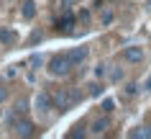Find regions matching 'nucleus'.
Segmentation results:
<instances>
[{"label":"nucleus","instance_id":"nucleus-17","mask_svg":"<svg viewBox=\"0 0 151 139\" xmlns=\"http://www.w3.org/2000/svg\"><path fill=\"white\" fill-rule=\"evenodd\" d=\"M80 21H85V23L90 21V13H87V10H82V13H80Z\"/></svg>","mask_w":151,"mask_h":139},{"label":"nucleus","instance_id":"nucleus-2","mask_svg":"<svg viewBox=\"0 0 151 139\" xmlns=\"http://www.w3.org/2000/svg\"><path fill=\"white\" fill-rule=\"evenodd\" d=\"M72 59H69V54H56L51 62H49V72L54 75V77H64V75H69V70H72Z\"/></svg>","mask_w":151,"mask_h":139},{"label":"nucleus","instance_id":"nucleus-18","mask_svg":"<svg viewBox=\"0 0 151 139\" xmlns=\"http://www.w3.org/2000/svg\"><path fill=\"white\" fill-rule=\"evenodd\" d=\"M41 62H44V59H41V57H31V65H36V67H41Z\"/></svg>","mask_w":151,"mask_h":139},{"label":"nucleus","instance_id":"nucleus-9","mask_svg":"<svg viewBox=\"0 0 151 139\" xmlns=\"http://www.w3.org/2000/svg\"><path fill=\"white\" fill-rule=\"evenodd\" d=\"M108 126H110V121H108V119H97V121L92 124V134H103Z\"/></svg>","mask_w":151,"mask_h":139},{"label":"nucleus","instance_id":"nucleus-3","mask_svg":"<svg viewBox=\"0 0 151 139\" xmlns=\"http://www.w3.org/2000/svg\"><path fill=\"white\" fill-rule=\"evenodd\" d=\"M36 108H39L41 114L51 111V108H54V98H51L49 93H39V95H36Z\"/></svg>","mask_w":151,"mask_h":139},{"label":"nucleus","instance_id":"nucleus-8","mask_svg":"<svg viewBox=\"0 0 151 139\" xmlns=\"http://www.w3.org/2000/svg\"><path fill=\"white\" fill-rule=\"evenodd\" d=\"M72 26H74V16L67 13L62 21H56V28H62V31H72Z\"/></svg>","mask_w":151,"mask_h":139},{"label":"nucleus","instance_id":"nucleus-13","mask_svg":"<svg viewBox=\"0 0 151 139\" xmlns=\"http://www.w3.org/2000/svg\"><path fill=\"white\" fill-rule=\"evenodd\" d=\"M105 72H108V67H105V65H97V70H95L97 77H105Z\"/></svg>","mask_w":151,"mask_h":139},{"label":"nucleus","instance_id":"nucleus-7","mask_svg":"<svg viewBox=\"0 0 151 139\" xmlns=\"http://www.w3.org/2000/svg\"><path fill=\"white\" fill-rule=\"evenodd\" d=\"M21 13H23V18H28V21H31V18L36 16V3H33V0H26L23 8H21Z\"/></svg>","mask_w":151,"mask_h":139},{"label":"nucleus","instance_id":"nucleus-12","mask_svg":"<svg viewBox=\"0 0 151 139\" xmlns=\"http://www.w3.org/2000/svg\"><path fill=\"white\" fill-rule=\"evenodd\" d=\"M100 21H103V23H110V21H113V13H110V10H105L103 16H100Z\"/></svg>","mask_w":151,"mask_h":139},{"label":"nucleus","instance_id":"nucleus-6","mask_svg":"<svg viewBox=\"0 0 151 139\" xmlns=\"http://www.w3.org/2000/svg\"><path fill=\"white\" fill-rule=\"evenodd\" d=\"M16 131H18V137H33V134H36V129H33L31 121H18Z\"/></svg>","mask_w":151,"mask_h":139},{"label":"nucleus","instance_id":"nucleus-16","mask_svg":"<svg viewBox=\"0 0 151 139\" xmlns=\"http://www.w3.org/2000/svg\"><path fill=\"white\" fill-rule=\"evenodd\" d=\"M90 93H92V95H100V93H103V88H100V85H92V90H90Z\"/></svg>","mask_w":151,"mask_h":139},{"label":"nucleus","instance_id":"nucleus-11","mask_svg":"<svg viewBox=\"0 0 151 139\" xmlns=\"http://www.w3.org/2000/svg\"><path fill=\"white\" fill-rule=\"evenodd\" d=\"M131 137H151V129H136L131 131Z\"/></svg>","mask_w":151,"mask_h":139},{"label":"nucleus","instance_id":"nucleus-14","mask_svg":"<svg viewBox=\"0 0 151 139\" xmlns=\"http://www.w3.org/2000/svg\"><path fill=\"white\" fill-rule=\"evenodd\" d=\"M113 108H115V103H113L110 98H108V100H103V111H113Z\"/></svg>","mask_w":151,"mask_h":139},{"label":"nucleus","instance_id":"nucleus-15","mask_svg":"<svg viewBox=\"0 0 151 139\" xmlns=\"http://www.w3.org/2000/svg\"><path fill=\"white\" fill-rule=\"evenodd\" d=\"M5 98H8V88H3V85H0V103H3Z\"/></svg>","mask_w":151,"mask_h":139},{"label":"nucleus","instance_id":"nucleus-10","mask_svg":"<svg viewBox=\"0 0 151 139\" xmlns=\"http://www.w3.org/2000/svg\"><path fill=\"white\" fill-rule=\"evenodd\" d=\"M0 41H3V44H16L18 36L13 31H5V28H3V31H0Z\"/></svg>","mask_w":151,"mask_h":139},{"label":"nucleus","instance_id":"nucleus-1","mask_svg":"<svg viewBox=\"0 0 151 139\" xmlns=\"http://www.w3.org/2000/svg\"><path fill=\"white\" fill-rule=\"evenodd\" d=\"M77 100H80V90L64 88V90H59V93L54 95V106L59 108V111H67V108H72Z\"/></svg>","mask_w":151,"mask_h":139},{"label":"nucleus","instance_id":"nucleus-4","mask_svg":"<svg viewBox=\"0 0 151 139\" xmlns=\"http://www.w3.org/2000/svg\"><path fill=\"white\" fill-rule=\"evenodd\" d=\"M123 57H126V62H141L143 49L141 47H126V49H123Z\"/></svg>","mask_w":151,"mask_h":139},{"label":"nucleus","instance_id":"nucleus-20","mask_svg":"<svg viewBox=\"0 0 151 139\" xmlns=\"http://www.w3.org/2000/svg\"><path fill=\"white\" fill-rule=\"evenodd\" d=\"M69 3H72V0H64V5H67V8H69Z\"/></svg>","mask_w":151,"mask_h":139},{"label":"nucleus","instance_id":"nucleus-19","mask_svg":"<svg viewBox=\"0 0 151 139\" xmlns=\"http://www.w3.org/2000/svg\"><path fill=\"white\" fill-rule=\"evenodd\" d=\"M143 88H146V90H151V77L146 80V85H143Z\"/></svg>","mask_w":151,"mask_h":139},{"label":"nucleus","instance_id":"nucleus-5","mask_svg":"<svg viewBox=\"0 0 151 139\" xmlns=\"http://www.w3.org/2000/svg\"><path fill=\"white\" fill-rule=\"evenodd\" d=\"M69 59H72V65H82V62L87 59V47H77V49H72L69 52Z\"/></svg>","mask_w":151,"mask_h":139}]
</instances>
